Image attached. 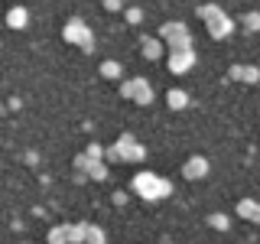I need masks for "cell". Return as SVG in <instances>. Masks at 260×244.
Wrapping results in <instances>:
<instances>
[]
</instances>
